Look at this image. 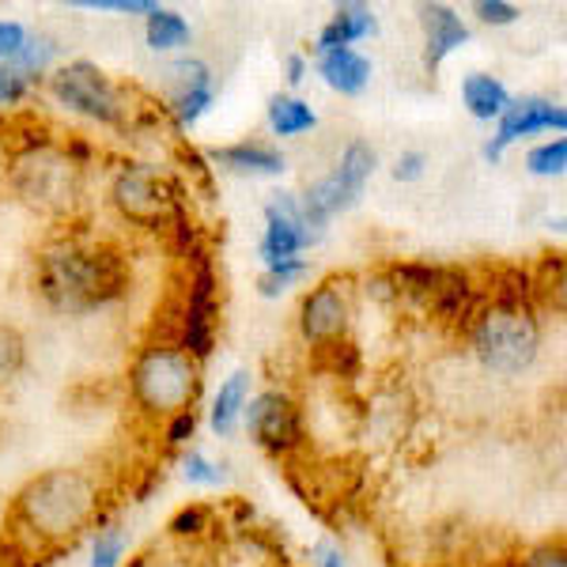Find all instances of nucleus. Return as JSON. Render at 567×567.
I'll return each instance as SVG.
<instances>
[{
  "label": "nucleus",
  "mask_w": 567,
  "mask_h": 567,
  "mask_svg": "<svg viewBox=\"0 0 567 567\" xmlns=\"http://www.w3.org/2000/svg\"><path fill=\"white\" fill-rule=\"evenodd\" d=\"M122 553H125L122 529H103V534H99V542H95V560H91V567H117Z\"/></svg>",
  "instance_id": "nucleus-30"
},
{
  "label": "nucleus",
  "mask_w": 567,
  "mask_h": 567,
  "mask_svg": "<svg viewBox=\"0 0 567 567\" xmlns=\"http://www.w3.org/2000/svg\"><path fill=\"white\" fill-rule=\"evenodd\" d=\"M171 529H175V534H200V529H205V511H200V507H186L175 518V523H171Z\"/></svg>",
  "instance_id": "nucleus-38"
},
{
  "label": "nucleus",
  "mask_w": 567,
  "mask_h": 567,
  "mask_svg": "<svg viewBox=\"0 0 567 567\" xmlns=\"http://www.w3.org/2000/svg\"><path fill=\"white\" fill-rule=\"evenodd\" d=\"M39 288L53 310H91L117 299L130 288V272L117 254H84V250H50L39 265Z\"/></svg>",
  "instance_id": "nucleus-1"
},
{
  "label": "nucleus",
  "mask_w": 567,
  "mask_h": 567,
  "mask_svg": "<svg viewBox=\"0 0 567 567\" xmlns=\"http://www.w3.org/2000/svg\"><path fill=\"white\" fill-rule=\"evenodd\" d=\"M523 567H567L564 548H537L529 560H523Z\"/></svg>",
  "instance_id": "nucleus-39"
},
{
  "label": "nucleus",
  "mask_w": 567,
  "mask_h": 567,
  "mask_svg": "<svg viewBox=\"0 0 567 567\" xmlns=\"http://www.w3.org/2000/svg\"><path fill=\"white\" fill-rule=\"evenodd\" d=\"M23 368V337L12 326H0V379Z\"/></svg>",
  "instance_id": "nucleus-27"
},
{
  "label": "nucleus",
  "mask_w": 567,
  "mask_h": 567,
  "mask_svg": "<svg viewBox=\"0 0 567 567\" xmlns=\"http://www.w3.org/2000/svg\"><path fill=\"white\" fill-rule=\"evenodd\" d=\"M371 31H374L371 8H363V4H341V8H337V16H333V23H329L326 31L318 34V50H322V53L344 50L349 42L363 39V34H371Z\"/></svg>",
  "instance_id": "nucleus-16"
},
{
  "label": "nucleus",
  "mask_w": 567,
  "mask_h": 567,
  "mask_svg": "<svg viewBox=\"0 0 567 567\" xmlns=\"http://www.w3.org/2000/svg\"><path fill=\"white\" fill-rule=\"evenodd\" d=\"M27 42L23 27L20 23H8L0 20V61H12L16 53H20V45Z\"/></svg>",
  "instance_id": "nucleus-33"
},
{
  "label": "nucleus",
  "mask_w": 567,
  "mask_h": 567,
  "mask_svg": "<svg viewBox=\"0 0 567 567\" xmlns=\"http://www.w3.org/2000/svg\"><path fill=\"white\" fill-rule=\"evenodd\" d=\"M194 427H197V416H194V409H186V413H178L171 420L167 443H186V439H194Z\"/></svg>",
  "instance_id": "nucleus-36"
},
{
  "label": "nucleus",
  "mask_w": 567,
  "mask_h": 567,
  "mask_svg": "<svg viewBox=\"0 0 567 567\" xmlns=\"http://www.w3.org/2000/svg\"><path fill=\"white\" fill-rule=\"evenodd\" d=\"M208 106H213V87L178 91V95H175V114H178L182 125H194Z\"/></svg>",
  "instance_id": "nucleus-25"
},
{
  "label": "nucleus",
  "mask_w": 567,
  "mask_h": 567,
  "mask_svg": "<svg viewBox=\"0 0 567 567\" xmlns=\"http://www.w3.org/2000/svg\"><path fill=\"white\" fill-rule=\"evenodd\" d=\"M318 363L329 368L333 374H352L355 363H360V352H355L352 341H322L318 344Z\"/></svg>",
  "instance_id": "nucleus-24"
},
{
  "label": "nucleus",
  "mask_w": 567,
  "mask_h": 567,
  "mask_svg": "<svg viewBox=\"0 0 567 567\" xmlns=\"http://www.w3.org/2000/svg\"><path fill=\"white\" fill-rule=\"evenodd\" d=\"M95 484L80 470H50L23 488L20 511L42 537H72L95 515Z\"/></svg>",
  "instance_id": "nucleus-2"
},
{
  "label": "nucleus",
  "mask_w": 567,
  "mask_h": 567,
  "mask_svg": "<svg viewBox=\"0 0 567 567\" xmlns=\"http://www.w3.org/2000/svg\"><path fill=\"white\" fill-rule=\"evenodd\" d=\"M246 390H250V374L246 371H235L231 379L219 386L216 393V405H213V427L219 435H231L235 424H239V413L246 405Z\"/></svg>",
  "instance_id": "nucleus-19"
},
{
  "label": "nucleus",
  "mask_w": 567,
  "mask_h": 567,
  "mask_svg": "<svg viewBox=\"0 0 567 567\" xmlns=\"http://www.w3.org/2000/svg\"><path fill=\"white\" fill-rule=\"evenodd\" d=\"M269 125L277 130L280 136H296V133H307L318 125L315 110H310L307 103H299V99H284L277 95L269 103Z\"/></svg>",
  "instance_id": "nucleus-20"
},
{
  "label": "nucleus",
  "mask_w": 567,
  "mask_h": 567,
  "mask_svg": "<svg viewBox=\"0 0 567 567\" xmlns=\"http://www.w3.org/2000/svg\"><path fill=\"white\" fill-rule=\"evenodd\" d=\"M114 205L122 208V216H130L133 224L159 227L175 213V189L159 175L136 167V171H125V175L114 182Z\"/></svg>",
  "instance_id": "nucleus-7"
},
{
  "label": "nucleus",
  "mask_w": 567,
  "mask_h": 567,
  "mask_svg": "<svg viewBox=\"0 0 567 567\" xmlns=\"http://www.w3.org/2000/svg\"><path fill=\"white\" fill-rule=\"evenodd\" d=\"M186 481H194V484H219V481H224V473H219L208 458H200V454H189V458H186Z\"/></svg>",
  "instance_id": "nucleus-32"
},
{
  "label": "nucleus",
  "mask_w": 567,
  "mask_h": 567,
  "mask_svg": "<svg viewBox=\"0 0 567 567\" xmlns=\"http://www.w3.org/2000/svg\"><path fill=\"white\" fill-rule=\"evenodd\" d=\"M526 167L534 171V175H564V167H567V141H548L542 144V148H534L529 152V159H526Z\"/></svg>",
  "instance_id": "nucleus-23"
},
{
  "label": "nucleus",
  "mask_w": 567,
  "mask_h": 567,
  "mask_svg": "<svg viewBox=\"0 0 567 567\" xmlns=\"http://www.w3.org/2000/svg\"><path fill=\"white\" fill-rule=\"evenodd\" d=\"M435 280H439V269H432V265H398V269H393V284H398V291H409V296L432 299Z\"/></svg>",
  "instance_id": "nucleus-22"
},
{
  "label": "nucleus",
  "mask_w": 567,
  "mask_h": 567,
  "mask_svg": "<svg viewBox=\"0 0 567 567\" xmlns=\"http://www.w3.org/2000/svg\"><path fill=\"white\" fill-rule=\"evenodd\" d=\"M420 23H424V31H427V69H439L446 53L458 50V45L470 39L465 23L446 4H424L420 8Z\"/></svg>",
  "instance_id": "nucleus-13"
},
{
  "label": "nucleus",
  "mask_w": 567,
  "mask_h": 567,
  "mask_svg": "<svg viewBox=\"0 0 567 567\" xmlns=\"http://www.w3.org/2000/svg\"><path fill=\"white\" fill-rule=\"evenodd\" d=\"M299 326H303L307 341H333V337L344 333L349 326V303H344L341 288L337 284H322L303 299V315H299Z\"/></svg>",
  "instance_id": "nucleus-11"
},
{
  "label": "nucleus",
  "mask_w": 567,
  "mask_h": 567,
  "mask_svg": "<svg viewBox=\"0 0 567 567\" xmlns=\"http://www.w3.org/2000/svg\"><path fill=\"white\" fill-rule=\"evenodd\" d=\"M315 560H318V567H344L341 553L329 548V545H315Z\"/></svg>",
  "instance_id": "nucleus-40"
},
{
  "label": "nucleus",
  "mask_w": 567,
  "mask_h": 567,
  "mask_svg": "<svg viewBox=\"0 0 567 567\" xmlns=\"http://www.w3.org/2000/svg\"><path fill=\"white\" fill-rule=\"evenodd\" d=\"M303 269L307 265L299 261V258H291V261H280V265H269V277L261 280V296H280L284 288H288L296 277H303Z\"/></svg>",
  "instance_id": "nucleus-28"
},
{
  "label": "nucleus",
  "mask_w": 567,
  "mask_h": 567,
  "mask_svg": "<svg viewBox=\"0 0 567 567\" xmlns=\"http://www.w3.org/2000/svg\"><path fill=\"white\" fill-rule=\"evenodd\" d=\"M542 344V329L526 307H492L473 329V349L481 363L499 374H518L529 368Z\"/></svg>",
  "instance_id": "nucleus-3"
},
{
  "label": "nucleus",
  "mask_w": 567,
  "mask_h": 567,
  "mask_svg": "<svg viewBox=\"0 0 567 567\" xmlns=\"http://www.w3.org/2000/svg\"><path fill=\"white\" fill-rule=\"evenodd\" d=\"M133 393L152 413H186L197 398V371L178 349H148L133 368Z\"/></svg>",
  "instance_id": "nucleus-4"
},
{
  "label": "nucleus",
  "mask_w": 567,
  "mask_h": 567,
  "mask_svg": "<svg viewBox=\"0 0 567 567\" xmlns=\"http://www.w3.org/2000/svg\"><path fill=\"white\" fill-rule=\"evenodd\" d=\"M246 424L269 451H288L299 443V413L284 393H261L246 409Z\"/></svg>",
  "instance_id": "nucleus-10"
},
{
  "label": "nucleus",
  "mask_w": 567,
  "mask_h": 567,
  "mask_svg": "<svg viewBox=\"0 0 567 567\" xmlns=\"http://www.w3.org/2000/svg\"><path fill=\"white\" fill-rule=\"evenodd\" d=\"M50 87L61 103L95 117V122H117V117H122V103H117L114 84H110L95 65H87V61H76V65L61 69L58 76L50 80Z\"/></svg>",
  "instance_id": "nucleus-6"
},
{
  "label": "nucleus",
  "mask_w": 567,
  "mask_h": 567,
  "mask_svg": "<svg viewBox=\"0 0 567 567\" xmlns=\"http://www.w3.org/2000/svg\"><path fill=\"white\" fill-rule=\"evenodd\" d=\"M171 76L178 80V91H197V87H213V76H208V65L197 58H182L171 65Z\"/></svg>",
  "instance_id": "nucleus-26"
},
{
  "label": "nucleus",
  "mask_w": 567,
  "mask_h": 567,
  "mask_svg": "<svg viewBox=\"0 0 567 567\" xmlns=\"http://www.w3.org/2000/svg\"><path fill=\"white\" fill-rule=\"evenodd\" d=\"M374 171V152L371 144L363 141H352L349 148H344L341 163H337L333 175H326L322 182H315V186L307 189L303 197V219L310 227H322L329 216L341 213V208H349L355 197L363 194V186H368Z\"/></svg>",
  "instance_id": "nucleus-5"
},
{
  "label": "nucleus",
  "mask_w": 567,
  "mask_h": 567,
  "mask_svg": "<svg viewBox=\"0 0 567 567\" xmlns=\"http://www.w3.org/2000/svg\"><path fill=\"white\" fill-rule=\"evenodd\" d=\"M84 8H110V12H144L152 16L159 4H152V0H80Z\"/></svg>",
  "instance_id": "nucleus-34"
},
{
  "label": "nucleus",
  "mask_w": 567,
  "mask_h": 567,
  "mask_svg": "<svg viewBox=\"0 0 567 567\" xmlns=\"http://www.w3.org/2000/svg\"><path fill=\"white\" fill-rule=\"evenodd\" d=\"M462 95H465V106H470V114L481 117V122H488V117H499L503 110H507V103H511L507 87H503L499 80L484 76V72H473V76H465Z\"/></svg>",
  "instance_id": "nucleus-17"
},
{
  "label": "nucleus",
  "mask_w": 567,
  "mask_h": 567,
  "mask_svg": "<svg viewBox=\"0 0 567 567\" xmlns=\"http://www.w3.org/2000/svg\"><path fill=\"white\" fill-rule=\"evenodd\" d=\"M303 58H288V80L291 84H299V80H303Z\"/></svg>",
  "instance_id": "nucleus-41"
},
{
  "label": "nucleus",
  "mask_w": 567,
  "mask_h": 567,
  "mask_svg": "<svg viewBox=\"0 0 567 567\" xmlns=\"http://www.w3.org/2000/svg\"><path fill=\"white\" fill-rule=\"evenodd\" d=\"M477 16H481L484 23L503 27V23H515V20H518V8H515V4H507V0H481V4H477Z\"/></svg>",
  "instance_id": "nucleus-31"
},
{
  "label": "nucleus",
  "mask_w": 567,
  "mask_h": 567,
  "mask_svg": "<svg viewBox=\"0 0 567 567\" xmlns=\"http://www.w3.org/2000/svg\"><path fill=\"white\" fill-rule=\"evenodd\" d=\"M542 130H567V114L560 106L545 103V99H518V103H507V110L499 114L496 141L484 148V155H488V159H499L511 141L529 136V133H542Z\"/></svg>",
  "instance_id": "nucleus-9"
},
{
  "label": "nucleus",
  "mask_w": 567,
  "mask_h": 567,
  "mask_svg": "<svg viewBox=\"0 0 567 567\" xmlns=\"http://www.w3.org/2000/svg\"><path fill=\"white\" fill-rule=\"evenodd\" d=\"M265 239H261V258L265 265H280V261H291L303 246L315 243V231L303 219V208L296 205L291 197H277L269 208H265Z\"/></svg>",
  "instance_id": "nucleus-8"
},
{
  "label": "nucleus",
  "mask_w": 567,
  "mask_h": 567,
  "mask_svg": "<svg viewBox=\"0 0 567 567\" xmlns=\"http://www.w3.org/2000/svg\"><path fill=\"white\" fill-rule=\"evenodd\" d=\"M72 167V163H69ZM69 167L61 159H39L34 155V167H23V175L31 171L34 182H20V189L27 194V200H34V205H53V208H61V205H69L72 200V175H69Z\"/></svg>",
  "instance_id": "nucleus-14"
},
{
  "label": "nucleus",
  "mask_w": 567,
  "mask_h": 567,
  "mask_svg": "<svg viewBox=\"0 0 567 567\" xmlns=\"http://www.w3.org/2000/svg\"><path fill=\"white\" fill-rule=\"evenodd\" d=\"M53 58V45L50 42H23L20 45V53H16L12 61H8V69H16V72H34V69H45V61Z\"/></svg>",
  "instance_id": "nucleus-29"
},
{
  "label": "nucleus",
  "mask_w": 567,
  "mask_h": 567,
  "mask_svg": "<svg viewBox=\"0 0 567 567\" xmlns=\"http://www.w3.org/2000/svg\"><path fill=\"white\" fill-rule=\"evenodd\" d=\"M27 91V76L16 69H0V103H8V99H20Z\"/></svg>",
  "instance_id": "nucleus-37"
},
{
  "label": "nucleus",
  "mask_w": 567,
  "mask_h": 567,
  "mask_svg": "<svg viewBox=\"0 0 567 567\" xmlns=\"http://www.w3.org/2000/svg\"><path fill=\"white\" fill-rule=\"evenodd\" d=\"M420 175H424V155L420 152H405L398 163H393V178L398 182H416Z\"/></svg>",
  "instance_id": "nucleus-35"
},
{
  "label": "nucleus",
  "mask_w": 567,
  "mask_h": 567,
  "mask_svg": "<svg viewBox=\"0 0 567 567\" xmlns=\"http://www.w3.org/2000/svg\"><path fill=\"white\" fill-rule=\"evenodd\" d=\"M318 69H322L326 84L333 91H341V95H360V91L368 87V80H371V61L363 58V53L349 50V45H344V50L322 53Z\"/></svg>",
  "instance_id": "nucleus-15"
},
{
  "label": "nucleus",
  "mask_w": 567,
  "mask_h": 567,
  "mask_svg": "<svg viewBox=\"0 0 567 567\" xmlns=\"http://www.w3.org/2000/svg\"><path fill=\"white\" fill-rule=\"evenodd\" d=\"M213 269L208 261L197 254V280H194V303H189V318H186V344L194 355H208V344H213Z\"/></svg>",
  "instance_id": "nucleus-12"
},
{
  "label": "nucleus",
  "mask_w": 567,
  "mask_h": 567,
  "mask_svg": "<svg viewBox=\"0 0 567 567\" xmlns=\"http://www.w3.org/2000/svg\"><path fill=\"white\" fill-rule=\"evenodd\" d=\"M213 159L231 171H243V175H280L284 171V155L265 148V144H235V148L216 152Z\"/></svg>",
  "instance_id": "nucleus-18"
},
{
  "label": "nucleus",
  "mask_w": 567,
  "mask_h": 567,
  "mask_svg": "<svg viewBox=\"0 0 567 567\" xmlns=\"http://www.w3.org/2000/svg\"><path fill=\"white\" fill-rule=\"evenodd\" d=\"M189 42V23L182 16L167 12V8H155L148 16V45L152 50H175V45Z\"/></svg>",
  "instance_id": "nucleus-21"
}]
</instances>
